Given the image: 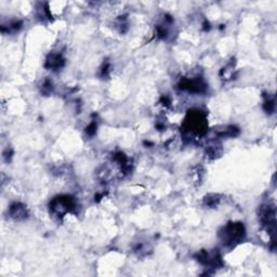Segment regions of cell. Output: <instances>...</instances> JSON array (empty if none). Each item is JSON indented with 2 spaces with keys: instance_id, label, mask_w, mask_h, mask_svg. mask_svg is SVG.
Listing matches in <instances>:
<instances>
[{
  "instance_id": "obj_3",
  "label": "cell",
  "mask_w": 277,
  "mask_h": 277,
  "mask_svg": "<svg viewBox=\"0 0 277 277\" xmlns=\"http://www.w3.org/2000/svg\"><path fill=\"white\" fill-rule=\"evenodd\" d=\"M74 207L75 203L69 196L58 197L52 202V210L58 214H64L67 211H71Z\"/></svg>"
},
{
  "instance_id": "obj_4",
  "label": "cell",
  "mask_w": 277,
  "mask_h": 277,
  "mask_svg": "<svg viewBox=\"0 0 277 277\" xmlns=\"http://www.w3.org/2000/svg\"><path fill=\"white\" fill-rule=\"evenodd\" d=\"M63 63V60L61 55H51V58H48L47 61V66H50V68H57L60 67Z\"/></svg>"
},
{
  "instance_id": "obj_2",
  "label": "cell",
  "mask_w": 277,
  "mask_h": 277,
  "mask_svg": "<svg viewBox=\"0 0 277 277\" xmlns=\"http://www.w3.org/2000/svg\"><path fill=\"white\" fill-rule=\"evenodd\" d=\"M186 125L189 127L187 130L197 134H203L206 131V120L200 111L190 114L189 121H186Z\"/></svg>"
},
{
  "instance_id": "obj_1",
  "label": "cell",
  "mask_w": 277,
  "mask_h": 277,
  "mask_svg": "<svg viewBox=\"0 0 277 277\" xmlns=\"http://www.w3.org/2000/svg\"><path fill=\"white\" fill-rule=\"evenodd\" d=\"M245 236V229L244 225L232 223L225 226L223 232L221 233V239L224 245L234 246L235 244H239Z\"/></svg>"
}]
</instances>
